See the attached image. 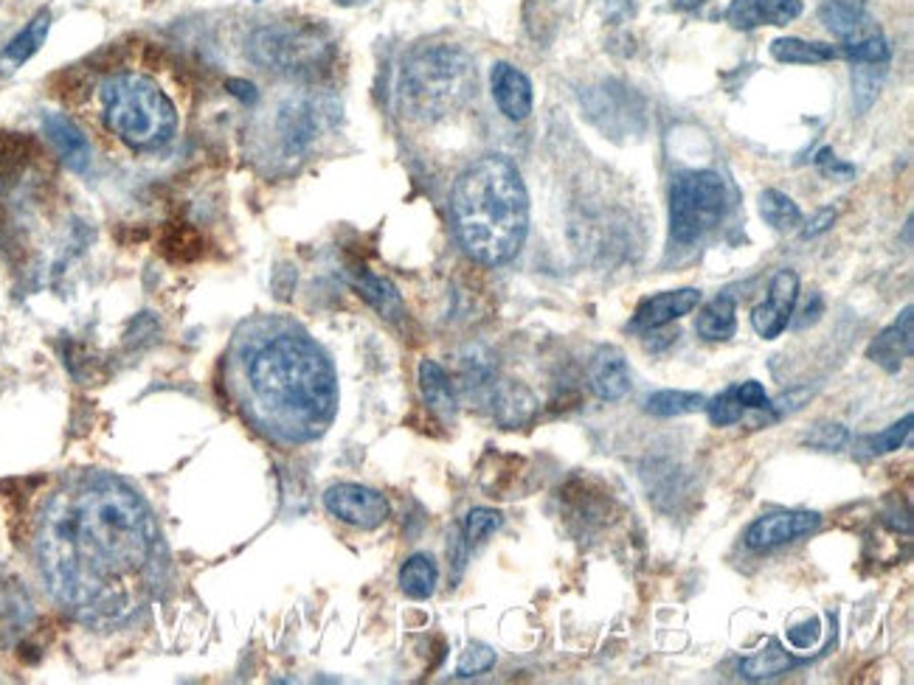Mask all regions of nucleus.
I'll list each match as a JSON object with an SVG mask.
<instances>
[{
  "instance_id": "obj_1",
  "label": "nucleus",
  "mask_w": 914,
  "mask_h": 685,
  "mask_svg": "<svg viewBox=\"0 0 914 685\" xmlns=\"http://www.w3.org/2000/svg\"><path fill=\"white\" fill-rule=\"evenodd\" d=\"M34 557L51 599L91 626H119L153 604L166 562L138 491L110 473H73L37 517Z\"/></svg>"
},
{
  "instance_id": "obj_2",
  "label": "nucleus",
  "mask_w": 914,
  "mask_h": 685,
  "mask_svg": "<svg viewBox=\"0 0 914 685\" xmlns=\"http://www.w3.org/2000/svg\"><path fill=\"white\" fill-rule=\"evenodd\" d=\"M223 380L250 425L279 444L316 442L336 418V369L310 334L287 323L237 329Z\"/></svg>"
},
{
  "instance_id": "obj_3",
  "label": "nucleus",
  "mask_w": 914,
  "mask_h": 685,
  "mask_svg": "<svg viewBox=\"0 0 914 685\" xmlns=\"http://www.w3.org/2000/svg\"><path fill=\"white\" fill-rule=\"evenodd\" d=\"M451 222L464 253L499 268L518 256L530 231V195L518 166L504 155H484L451 188Z\"/></svg>"
},
{
  "instance_id": "obj_4",
  "label": "nucleus",
  "mask_w": 914,
  "mask_h": 685,
  "mask_svg": "<svg viewBox=\"0 0 914 685\" xmlns=\"http://www.w3.org/2000/svg\"><path fill=\"white\" fill-rule=\"evenodd\" d=\"M88 118L130 155H155L183 129L181 85L144 62L110 68L91 85Z\"/></svg>"
},
{
  "instance_id": "obj_5",
  "label": "nucleus",
  "mask_w": 914,
  "mask_h": 685,
  "mask_svg": "<svg viewBox=\"0 0 914 685\" xmlns=\"http://www.w3.org/2000/svg\"><path fill=\"white\" fill-rule=\"evenodd\" d=\"M475 87L479 71L462 45H422L402 60L397 107L414 124L445 122L473 102Z\"/></svg>"
},
{
  "instance_id": "obj_6",
  "label": "nucleus",
  "mask_w": 914,
  "mask_h": 685,
  "mask_svg": "<svg viewBox=\"0 0 914 685\" xmlns=\"http://www.w3.org/2000/svg\"><path fill=\"white\" fill-rule=\"evenodd\" d=\"M336 54L332 37L316 23H270L248 40V56L265 71L310 80L329 68Z\"/></svg>"
},
{
  "instance_id": "obj_7",
  "label": "nucleus",
  "mask_w": 914,
  "mask_h": 685,
  "mask_svg": "<svg viewBox=\"0 0 914 685\" xmlns=\"http://www.w3.org/2000/svg\"><path fill=\"white\" fill-rule=\"evenodd\" d=\"M729 186L718 172H687L670 188V233L678 245H692L723 222Z\"/></svg>"
},
{
  "instance_id": "obj_8",
  "label": "nucleus",
  "mask_w": 914,
  "mask_h": 685,
  "mask_svg": "<svg viewBox=\"0 0 914 685\" xmlns=\"http://www.w3.org/2000/svg\"><path fill=\"white\" fill-rule=\"evenodd\" d=\"M329 122V107L316 96H287L274 107L268 129L270 146L281 160L305 158Z\"/></svg>"
},
{
  "instance_id": "obj_9",
  "label": "nucleus",
  "mask_w": 914,
  "mask_h": 685,
  "mask_svg": "<svg viewBox=\"0 0 914 685\" xmlns=\"http://www.w3.org/2000/svg\"><path fill=\"white\" fill-rule=\"evenodd\" d=\"M324 506L336 520L347 522L352 528H363L372 531L380 528L391 515V506L386 495L378 489L360 484H336L324 491Z\"/></svg>"
},
{
  "instance_id": "obj_10",
  "label": "nucleus",
  "mask_w": 914,
  "mask_h": 685,
  "mask_svg": "<svg viewBox=\"0 0 914 685\" xmlns=\"http://www.w3.org/2000/svg\"><path fill=\"white\" fill-rule=\"evenodd\" d=\"M819 526H822V517L817 511H774V515L751 522L746 531V548L749 551H774L799 537L813 534Z\"/></svg>"
},
{
  "instance_id": "obj_11",
  "label": "nucleus",
  "mask_w": 914,
  "mask_h": 685,
  "mask_svg": "<svg viewBox=\"0 0 914 685\" xmlns=\"http://www.w3.org/2000/svg\"><path fill=\"white\" fill-rule=\"evenodd\" d=\"M799 301V276L793 270H780L768 287V298L751 312V326L762 340H777L791 323Z\"/></svg>"
},
{
  "instance_id": "obj_12",
  "label": "nucleus",
  "mask_w": 914,
  "mask_h": 685,
  "mask_svg": "<svg viewBox=\"0 0 914 685\" xmlns=\"http://www.w3.org/2000/svg\"><path fill=\"white\" fill-rule=\"evenodd\" d=\"M490 91H493V102L510 122H526L532 116V107H535L532 82L512 62H495L490 71Z\"/></svg>"
},
{
  "instance_id": "obj_13",
  "label": "nucleus",
  "mask_w": 914,
  "mask_h": 685,
  "mask_svg": "<svg viewBox=\"0 0 914 685\" xmlns=\"http://www.w3.org/2000/svg\"><path fill=\"white\" fill-rule=\"evenodd\" d=\"M43 133L49 135L57 155H60L62 164H65L68 169H73L76 175H88V172H91L93 146L73 118H68L65 113H45Z\"/></svg>"
},
{
  "instance_id": "obj_14",
  "label": "nucleus",
  "mask_w": 914,
  "mask_h": 685,
  "mask_svg": "<svg viewBox=\"0 0 914 685\" xmlns=\"http://www.w3.org/2000/svg\"><path fill=\"white\" fill-rule=\"evenodd\" d=\"M802 12V0H731L726 20L731 29L754 31L760 25H788Z\"/></svg>"
},
{
  "instance_id": "obj_15",
  "label": "nucleus",
  "mask_w": 914,
  "mask_h": 685,
  "mask_svg": "<svg viewBox=\"0 0 914 685\" xmlns=\"http://www.w3.org/2000/svg\"><path fill=\"white\" fill-rule=\"evenodd\" d=\"M701 298V290H695V287L658 292V295L639 303V310H636L634 315V329H639V332H653V329L667 326V323L678 321V318L698 310Z\"/></svg>"
},
{
  "instance_id": "obj_16",
  "label": "nucleus",
  "mask_w": 914,
  "mask_h": 685,
  "mask_svg": "<svg viewBox=\"0 0 914 685\" xmlns=\"http://www.w3.org/2000/svg\"><path fill=\"white\" fill-rule=\"evenodd\" d=\"M912 349H914V310L912 307H906V310L895 318V323H890L884 332L872 340L870 349H866V357H870L875 365H881L884 371H890V374H895V371H901L903 363L912 357Z\"/></svg>"
},
{
  "instance_id": "obj_17",
  "label": "nucleus",
  "mask_w": 914,
  "mask_h": 685,
  "mask_svg": "<svg viewBox=\"0 0 914 685\" xmlns=\"http://www.w3.org/2000/svg\"><path fill=\"white\" fill-rule=\"evenodd\" d=\"M34 624V601L18 579H0V650L29 632Z\"/></svg>"
},
{
  "instance_id": "obj_18",
  "label": "nucleus",
  "mask_w": 914,
  "mask_h": 685,
  "mask_svg": "<svg viewBox=\"0 0 914 685\" xmlns=\"http://www.w3.org/2000/svg\"><path fill=\"white\" fill-rule=\"evenodd\" d=\"M588 380H592V391L603 402H619L622 396L630 394V385H634L628 357L616 346H603L594 354L592 365H588Z\"/></svg>"
},
{
  "instance_id": "obj_19",
  "label": "nucleus",
  "mask_w": 914,
  "mask_h": 685,
  "mask_svg": "<svg viewBox=\"0 0 914 685\" xmlns=\"http://www.w3.org/2000/svg\"><path fill=\"white\" fill-rule=\"evenodd\" d=\"M51 29V9H40L18 34L3 45L0 51V80H9L12 73H18L37 51L43 49L45 37H49Z\"/></svg>"
},
{
  "instance_id": "obj_20",
  "label": "nucleus",
  "mask_w": 914,
  "mask_h": 685,
  "mask_svg": "<svg viewBox=\"0 0 914 685\" xmlns=\"http://www.w3.org/2000/svg\"><path fill=\"white\" fill-rule=\"evenodd\" d=\"M819 18L841 43L855 40L872 29L866 20V0H819Z\"/></svg>"
},
{
  "instance_id": "obj_21",
  "label": "nucleus",
  "mask_w": 914,
  "mask_h": 685,
  "mask_svg": "<svg viewBox=\"0 0 914 685\" xmlns=\"http://www.w3.org/2000/svg\"><path fill=\"white\" fill-rule=\"evenodd\" d=\"M417 376H420V391L425 405L431 407L439 418L453 422V416H456V394H453V385L451 380H448L445 369L439 363H433V360H422Z\"/></svg>"
},
{
  "instance_id": "obj_22",
  "label": "nucleus",
  "mask_w": 914,
  "mask_h": 685,
  "mask_svg": "<svg viewBox=\"0 0 914 685\" xmlns=\"http://www.w3.org/2000/svg\"><path fill=\"white\" fill-rule=\"evenodd\" d=\"M695 332L701 334L704 340H712V343H723V340L735 338V332H738V307H735V298H712V301L701 310L698 321H695Z\"/></svg>"
},
{
  "instance_id": "obj_23",
  "label": "nucleus",
  "mask_w": 914,
  "mask_h": 685,
  "mask_svg": "<svg viewBox=\"0 0 914 685\" xmlns=\"http://www.w3.org/2000/svg\"><path fill=\"white\" fill-rule=\"evenodd\" d=\"M495 416L504 427L526 425L535 413V396L521 383H501L493 394Z\"/></svg>"
},
{
  "instance_id": "obj_24",
  "label": "nucleus",
  "mask_w": 914,
  "mask_h": 685,
  "mask_svg": "<svg viewBox=\"0 0 914 685\" xmlns=\"http://www.w3.org/2000/svg\"><path fill=\"white\" fill-rule=\"evenodd\" d=\"M352 284H355V290H358V295L363 298L372 310H378L383 318L397 321V318L402 315V298L389 279L374 276V273H358L352 279Z\"/></svg>"
},
{
  "instance_id": "obj_25",
  "label": "nucleus",
  "mask_w": 914,
  "mask_h": 685,
  "mask_svg": "<svg viewBox=\"0 0 914 685\" xmlns=\"http://www.w3.org/2000/svg\"><path fill=\"white\" fill-rule=\"evenodd\" d=\"M793 666H799L797 657L782 650L777 641H768L762 650H757L754 655H749L740 663V674L746 679H774L780 674L791 672Z\"/></svg>"
},
{
  "instance_id": "obj_26",
  "label": "nucleus",
  "mask_w": 914,
  "mask_h": 685,
  "mask_svg": "<svg viewBox=\"0 0 914 685\" xmlns=\"http://www.w3.org/2000/svg\"><path fill=\"white\" fill-rule=\"evenodd\" d=\"M437 582L439 568L428 553H414V557L405 559V564L400 568V590L414 601L431 599L433 590H437Z\"/></svg>"
},
{
  "instance_id": "obj_27",
  "label": "nucleus",
  "mask_w": 914,
  "mask_h": 685,
  "mask_svg": "<svg viewBox=\"0 0 914 685\" xmlns=\"http://www.w3.org/2000/svg\"><path fill=\"white\" fill-rule=\"evenodd\" d=\"M771 56L785 65H819V62L839 60V49L824 43H808L799 37H780L771 43Z\"/></svg>"
},
{
  "instance_id": "obj_28",
  "label": "nucleus",
  "mask_w": 914,
  "mask_h": 685,
  "mask_svg": "<svg viewBox=\"0 0 914 685\" xmlns=\"http://www.w3.org/2000/svg\"><path fill=\"white\" fill-rule=\"evenodd\" d=\"M839 56L855 62V65H886L890 62V43L881 34V29L872 25L866 34L855 37V40H844L839 45Z\"/></svg>"
},
{
  "instance_id": "obj_29",
  "label": "nucleus",
  "mask_w": 914,
  "mask_h": 685,
  "mask_svg": "<svg viewBox=\"0 0 914 685\" xmlns=\"http://www.w3.org/2000/svg\"><path fill=\"white\" fill-rule=\"evenodd\" d=\"M704 407H707V396L695 394V391H656L645 402V411L658 418L687 416V413H698Z\"/></svg>"
},
{
  "instance_id": "obj_30",
  "label": "nucleus",
  "mask_w": 914,
  "mask_h": 685,
  "mask_svg": "<svg viewBox=\"0 0 914 685\" xmlns=\"http://www.w3.org/2000/svg\"><path fill=\"white\" fill-rule=\"evenodd\" d=\"M760 217L766 219L774 231H793L802 225V211L788 195L777 188H766L760 195Z\"/></svg>"
},
{
  "instance_id": "obj_31",
  "label": "nucleus",
  "mask_w": 914,
  "mask_h": 685,
  "mask_svg": "<svg viewBox=\"0 0 914 685\" xmlns=\"http://www.w3.org/2000/svg\"><path fill=\"white\" fill-rule=\"evenodd\" d=\"M501 526H504V515H501V511L487 509V506L470 509L462 526V542L468 548L482 546V542L487 540V537H493Z\"/></svg>"
},
{
  "instance_id": "obj_32",
  "label": "nucleus",
  "mask_w": 914,
  "mask_h": 685,
  "mask_svg": "<svg viewBox=\"0 0 914 685\" xmlns=\"http://www.w3.org/2000/svg\"><path fill=\"white\" fill-rule=\"evenodd\" d=\"M881 82H884V68L881 65H861L853 71V98H855V110L859 113H866L872 107V102L881 93Z\"/></svg>"
},
{
  "instance_id": "obj_33",
  "label": "nucleus",
  "mask_w": 914,
  "mask_h": 685,
  "mask_svg": "<svg viewBox=\"0 0 914 685\" xmlns=\"http://www.w3.org/2000/svg\"><path fill=\"white\" fill-rule=\"evenodd\" d=\"M704 411L709 413V422H712L715 427H729V425H738L740 418H743L746 407L740 405L738 391H735V385H731V388H726L723 394H718L715 399H707V407H704Z\"/></svg>"
},
{
  "instance_id": "obj_34",
  "label": "nucleus",
  "mask_w": 914,
  "mask_h": 685,
  "mask_svg": "<svg viewBox=\"0 0 914 685\" xmlns=\"http://www.w3.org/2000/svg\"><path fill=\"white\" fill-rule=\"evenodd\" d=\"M850 433L848 427L839 425V422H824V425H817L813 427L808 436H804V444H811V447L817 449H824V453H835V449H841L844 444H848Z\"/></svg>"
},
{
  "instance_id": "obj_35",
  "label": "nucleus",
  "mask_w": 914,
  "mask_h": 685,
  "mask_svg": "<svg viewBox=\"0 0 914 685\" xmlns=\"http://www.w3.org/2000/svg\"><path fill=\"white\" fill-rule=\"evenodd\" d=\"M912 436V413H906V416L901 418V422H895L892 427H886L884 433H877V436L870 438V447L875 455H884V453H895V449L903 447V442Z\"/></svg>"
},
{
  "instance_id": "obj_36",
  "label": "nucleus",
  "mask_w": 914,
  "mask_h": 685,
  "mask_svg": "<svg viewBox=\"0 0 914 685\" xmlns=\"http://www.w3.org/2000/svg\"><path fill=\"white\" fill-rule=\"evenodd\" d=\"M493 663L495 652L490 646H484V643H473V646H468L462 661H459L456 674L459 677H475V674H484L487 668H493Z\"/></svg>"
},
{
  "instance_id": "obj_37",
  "label": "nucleus",
  "mask_w": 914,
  "mask_h": 685,
  "mask_svg": "<svg viewBox=\"0 0 914 685\" xmlns=\"http://www.w3.org/2000/svg\"><path fill=\"white\" fill-rule=\"evenodd\" d=\"M785 637L793 650H811V646H817L819 643V637H822V621L819 619L802 621V624L791 626V630L785 632Z\"/></svg>"
},
{
  "instance_id": "obj_38",
  "label": "nucleus",
  "mask_w": 914,
  "mask_h": 685,
  "mask_svg": "<svg viewBox=\"0 0 914 685\" xmlns=\"http://www.w3.org/2000/svg\"><path fill=\"white\" fill-rule=\"evenodd\" d=\"M735 391H738V399L740 405L746 407V411H768L771 407V396L766 394V388H762L760 383H754V380H746V383L735 385Z\"/></svg>"
},
{
  "instance_id": "obj_39",
  "label": "nucleus",
  "mask_w": 914,
  "mask_h": 685,
  "mask_svg": "<svg viewBox=\"0 0 914 685\" xmlns=\"http://www.w3.org/2000/svg\"><path fill=\"white\" fill-rule=\"evenodd\" d=\"M835 222V211L833 208H819L817 214H813V219L802 228V237L804 239H817L822 237V233H828L830 228H833Z\"/></svg>"
},
{
  "instance_id": "obj_40",
  "label": "nucleus",
  "mask_w": 914,
  "mask_h": 685,
  "mask_svg": "<svg viewBox=\"0 0 914 685\" xmlns=\"http://www.w3.org/2000/svg\"><path fill=\"white\" fill-rule=\"evenodd\" d=\"M228 87H232L234 96H239L243 102H248V104H254L256 98H259L256 87L250 85V82H245V80H232V82H228Z\"/></svg>"
},
{
  "instance_id": "obj_41",
  "label": "nucleus",
  "mask_w": 914,
  "mask_h": 685,
  "mask_svg": "<svg viewBox=\"0 0 914 685\" xmlns=\"http://www.w3.org/2000/svg\"><path fill=\"white\" fill-rule=\"evenodd\" d=\"M704 3H709V0H672V9H678V12H695Z\"/></svg>"
},
{
  "instance_id": "obj_42",
  "label": "nucleus",
  "mask_w": 914,
  "mask_h": 685,
  "mask_svg": "<svg viewBox=\"0 0 914 685\" xmlns=\"http://www.w3.org/2000/svg\"><path fill=\"white\" fill-rule=\"evenodd\" d=\"M332 3H336V7L352 9V7H363V3H369V0H332Z\"/></svg>"
}]
</instances>
